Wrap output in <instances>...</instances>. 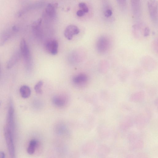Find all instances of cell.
I'll list each match as a JSON object with an SVG mask.
<instances>
[{"instance_id":"cell-1","label":"cell","mask_w":158,"mask_h":158,"mask_svg":"<svg viewBox=\"0 0 158 158\" xmlns=\"http://www.w3.org/2000/svg\"><path fill=\"white\" fill-rule=\"evenodd\" d=\"M111 45L110 39L107 36H100L96 42V48L98 52L101 54H104L108 52Z\"/></svg>"},{"instance_id":"cell-2","label":"cell","mask_w":158,"mask_h":158,"mask_svg":"<svg viewBox=\"0 0 158 158\" xmlns=\"http://www.w3.org/2000/svg\"><path fill=\"white\" fill-rule=\"evenodd\" d=\"M4 131L10 155L11 157L14 158L15 156V148L13 140L14 132L6 127L4 128Z\"/></svg>"},{"instance_id":"cell-3","label":"cell","mask_w":158,"mask_h":158,"mask_svg":"<svg viewBox=\"0 0 158 158\" xmlns=\"http://www.w3.org/2000/svg\"><path fill=\"white\" fill-rule=\"evenodd\" d=\"M141 64L142 67L147 71H153L156 66L155 60L151 56H148L142 58Z\"/></svg>"},{"instance_id":"cell-4","label":"cell","mask_w":158,"mask_h":158,"mask_svg":"<svg viewBox=\"0 0 158 158\" xmlns=\"http://www.w3.org/2000/svg\"><path fill=\"white\" fill-rule=\"evenodd\" d=\"M148 7L150 17L152 21L155 23L158 21V2L156 0H149Z\"/></svg>"},{"instance_id":"cell-5","label":"cell","mask_w":158,"mask_h":158,"mask_svg":"<svg viewBox=\"0 0 158 158\" xmlns=\"http://www.w3.org/2000/svg\"><path fill=\"white\" fill-rule=\"evenodd\" d=\"M46 51L52 55H56L58 53V43L56 40H51L47 41L45 44Z\"/></svg>"},{"instance_id":"cell-6","label":"cell","mask_w":158,"mask_h":158,"mask_svg":"<svg viewBox=\"0 0 158 158\" xmlns=\"http://www.w3.org/2000/svg\"><path fill=\"white\" fill-rule=\"evenodd\" d=\"M20 48L21 53L27 64L30 61L31 55L28 47L25 40L23 39L20 41Z\"/></svg>"},{"instance_id":"cell-7","label":"cell","mask_w":158,"mask_h":158,"mask_svg":"<svg viewBox=\"0 0 158 158\" xmlns=\"http://www.w3.org/2000/svg\"><path fill=\"white\" fill-rule=\"evenodd\" d=\"M14 113V108L11 103H10L8 110L6 127L13 132L15 128Z\"/></svg>"},{"instance_id":"cell-8","label":"cell","mask_w":158,"mask_h":158,"mask_svg":"<svg viewBox=\"0 0 158 158\" xmlns=\"http://www.w3.org/2000/svg\"><path fill=\"white\" fill-rule=\"evenodd\" d=\"M80 30L77 27L74 25H70L66 28L64 34L67 40H71L73 35L78 34Z\"/></svg>"},{"instance_id":"cell-9","label":"cell","mask_w":158,"mask_h":158,"mask_svg":"<svg viewBox=\"0 0 158 158\" xmlns=\"http://www.w3.org/2000/svg\"><path fill=\"white\" fill-rule=\"evenodd\" d=\"M88 80L87 76L85 73H80L75 76L73 79V82L75 84L82 85L87 82Z\"/></svg>"},{"instance_id":"cell-10","label":"cell","mask_w":158,"mask_h":158,"mask_svg":"<svg viewBox=\"0 0 158 158\" xmlns=\"http://www.w3.org/2000/svg\"><path fill=\"white\" fill-rule=\"evenodd\" d=\"M20 57V54L19 52L14 53L10 58L7 63L6 66L8 69L13 67L19 60Z\"/></svg>"},{"instance_id":"cell-11","label":"cell","mask_w":158,"mask_h":158,"mask_svg":"<svg viewBox=\"0 0 158 158\" xmlns=\"http://www.w3.org/2000/svg\"><path fill=\"white\" fill-rule=\"evenodd\" d=\"M133 13L135 16H138L140 12V0H131Z\"/></svg>"},{"instance_id":"cell-12","label":"cell","mask_w":158,"mask_h":158,"mask_svg":"<svg viewBox=\"0 0 158 158\" xmlns=\"http://www.w3.org/2000/svg\"><path fill=\"white\" fill-rule=\"evenodd\" d=\"M20 92L21 96L23 98H26L30 96L31 90L29 86L26 85H23L20 87Z\"/></svg>"},{"instance_id":"cell-13","label":"cell","mask_w":158,"mask_h":158,"mask_svg":"<svg viewBox=\"0 0 158 158\" xmlns=\"http://www.w3.org/2000/svg\"><path fill=\"white\" fill-rule=\"evenodd\" d=\"M109 64L106 60H101L99 64V70L101 73H104L106 72L109 68Z\"/></svg>"},{"instance_id":"cell-14","label":"cell","mask_w":158,"mask_h":158,"mask_svg":"<svg viewBox=\"0 0 158 158\" xmlns=\"http://www.w3.org/2000/svg\"><path fill=\"white\" fill-rule=\"evenodd\" d=\"M37 144V141L35 139L31 140L30 141L27 150V152L29 154L32 155L34 153Z\"/></svg>"},{"instance_id":"cell-15","label":"cell","mask_w":158,"mask_h":158,"mask_svg":"<svg viewBox=\"0 0 158 158\" xmlns=\"http://www.w3.org/2000/svg\"><path fill=\"white\" fill-rule=\"evenodd\" d=\"M46 12L48 15L51 18H54L56 15L55 7L52 4H49L46 9Z\"/></svg>"},{"instance_id":"cell-16","label":"cell","mask_w":158,"mask_h":158,"mask_svg":"<svg viewBox=\"0 0 158 158\" xmlns=\"http://www.w3.org/2000/svg\"><path fill=\"white\" fill-rule=\"evenodd\" d=\"M43 84V81L40 80L34 86V89L38 94H40L42 93V87Z\"/></svg>"},{"instance_id":"cell-17","label":"cell","mask_w":158,"mask_h":158,"mask_svg":"<svg viewBox=\"0 0 158 158\" xmlns=\"http://www.w3.org/2000/svg\"><path fill=\"white\" fill-rule=\"evenodd\" d=\"M79 7L81 10H83L85 13L89 11V8L86 4L83 2H80L78 5Z\"/></svg>"},{"instance_id":"cell-18","label":"cell","mask_w":158,"mask_h":158,"mask_svg":"<svg viewBox=\"0 0 158 158\" xmlns=\"http://www.w3.org/2000/svg\"><path fill=\"white\" fill-rule=\"evenodd\" d=\"M152 48L155 53H157L158 40L157 39H156L153 41L152 44Z\"/></svg>"},{"instance_id":"cell-19","label":"cell","mask_w":158,"mask_h":158,"mask_svg":"<svg viewBox=\"0 0 158 158\" xmlns=\"http://www.w3.org/2000/svg\"><path fill=\"white\" fill-rule=\"evenodd\" d=\"M103 6V11L111 9L110 7L109 0H101Z\"/></svg>"},{"instance_id":"cell-20","label":"cell","mask_w":158,"mask_h":158,"mask_svg":"<svg viewBox=\"0 0 158 158\" xmlns=\"http://www.w3.org/2000/svg\"><path fill=\"white\" fill-rule=\"evenodd\" d=\"M119 6L123 9L126 8V0H116Z\"/></svg>"},{"instance_id":"cell-21","label":"cell","mask_w":158,"mask_h":158,"mask_svg":"<svg viewBox=\"0 0 158 158\" xmlns=\"http://www.w3.org/2000/svg\"><path fill=\"white\" fill-rule=\"evenodd\" d=\"M104 14L106 17H109L111 16L113 14L112 10L111 9H108L103 11Z\"/></svg>"},{"instance_id":"cell-22","label":"cell","mask_w":158,"mask_h":158,"mask_svg":"<svg viewBox=\"0 0 158 158\" xmlns=\"http://www.w3.org/2000/svg\"><path fill=\"white\" fill-rule=\"evenodd\" d=\"M150 30L148 27L145 28L144 30L143 36L144 37H147L150 34Z\"/></svg>"},{"instance_id":"cell-23","label":"cell","mask_w":158,"mask_h":158,"mask_svg":"<svg viewBox=\"0 0 158 158\" xmlns=\"http://www.w3.org/2000/svg\"><path fill=\"white\" fill-rule=\"evenodd\" d=\"M85 13L82 10H78L76 13L77 15L79 17H82L84 15Z\"/></svg>"},{"instance_id":"cell-24","label":"cell","mask_w":158,"mask_h":158,"mask_svg":"<svg viewBox=\"0 0 158 158\" xmlns=\"http://www.w3.org/2000/svg\"><path fill=\"white\" fill-rule=\"evenodd\" d=\"M5 157L4 153L2 152H0V158H4Z\"/></svg>"},{"instance_id":"cell-25","label":"cell","mask_w":158,"mask_h":158,"mask_svg":"<svg viewBox=\"0 0 158 158\" xmlns=\"http://www.w3.org/2000/svg\"><path fill=\"white\" fill-rule=\"evenodd\" d=\"M13 30L14 31H16L18 30V28L17 27L14 26L13 27Z\"/></svg>"},{"instance_id":"cell-26","label":"cell","mask_w":158,"mask_h":158,"mask_svg":"<svg viewBox=\"0 0 158 158\" xmlns=\"http://www.w3.org/2000/svg\"><path fill=\"white\" fill-rule=\"evenodd\" d=\"M1 65H0V80L1 77Z\"/></svg>"}]
</instances>
